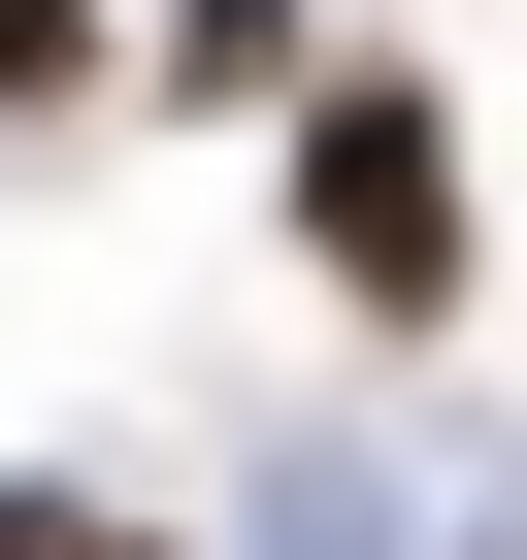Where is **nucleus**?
<instances>
[{"label":"nucleus","instance_id":"f257e3e1","mask_svg":"<svg viewBox=\"0 0 527 560\" xmlns=\"http://www.w3.org/2000/svg\"><path fill=\"white\" fill-rule=\"evenodd\" d=\"M297 264H330L363 330L461 298V100H429V67H330V100H297Z\"/></svg>","mask_w":527,"mask_h":560},{"label":"nucleus","instance_id":"f03ea898","mask_svg":"<svg viewBox=\"0 0 527 560\" xmlns=\"http://www.w3.org/2000/svg\"><path fill=\"white\" fill-rule=\"evenodd\" d=\"M165 67H198V100H264V67H297V0H165Z\"/></svg>","mask_w":527,"mask_h":560},{"label":"nucleus","instance_id":"7ed1b4c3","mask_svg":"<svg viewBox=\"0 0 527 560\" xmlns=\"http://www.w3.org/2000/svg\"><path fill=\"white\" fill-rule=\"evenodd\" d=\"M0 560H165V527H132V494H0Z\"/></svg>","mask_w":527,"mask_h":560},{"label":"nucleus","instance_id":"20e7f679","mask_svg":"<svg viewBox=\"0 0 527 560\" xmlns=\"http://www.w3.org/2000/svg\"><path fill=\"white\" fill-rule=\"evenodd\" d=\"M67 67H99V0H0V100H67Z\"/></svg>","mask_w":527,"mask_h":560}]
</instances>
